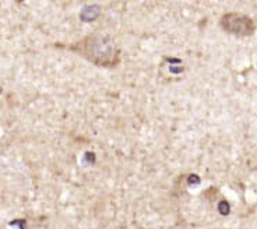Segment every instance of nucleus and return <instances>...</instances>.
<instances>
[{
    "label": "nucleus",
    "instance_id": "nucleus-4",
    "mask_svg": "<svg viewBox=\"0 0 257 229\" xmlns=\"http://www.w3.org/2000/svg\"><path fill=\"white\" fill-rule=\"evenodd\" d=\"M0 94H1V87H0Z\"/></svg>",
    "mask_w": 257,
    "mask_h": 229
},
{
    "label": "nucleus",
    "instance_id": "nucleus-2",
    "mask_svg": "<svg viewBox=\"0 0 257 229\" xmlns=\"http://www.w3.org/2000/svg\"><path fill=\"white\" fill-rule=\"evenodd\" d=\"M220 28L236 38H249L256 34L257 21L249 14L239 11H225L218 20Z\"/></svg>",
    "mask_w": 257,
    "mask_h": 229
},
{
    "label": "nucleus",
    "instance_id": "nucleus-1",
    "mask_svg": "<svg viewBox=\"0 0 257 229\" xmlns=\"http://www.w3.org/2000/svg\"><path fill=\"white\" fill-rule=\"evenodd\" d=\"M67 50L101 69H116L122 63L121 46L105 32H90L70 43Z\"/></svg>",
    "mask_w": 257,
    "mask_h": 229
},
{
    "label": "nucleus",
    "instance_id": "nucleus-3",
    "mask_svg": "<svg viewBox=\"0 0 257 229\" xmlns=\"http://www.w3.org/2000/svg\"><path fill=\"white\" fill-rule=\"evenodd\" d=\"M101 15V7L98 4H88L80 11V20L84 22H91Z\"/></svg>",
    "mask_w": 257,
    "mask_h": 229
}]
</instances>
